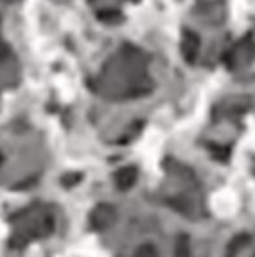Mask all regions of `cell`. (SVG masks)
Masks as SVG:
<instances>
[{"instance_id": "obj_1", "label": "cell", "mask_w": 255, "mask_h": 257, "mask_svg": "<svg viewBox=\"0 0 255 257\" xmlns=\"http://www.w3.org/2000/svg\"><path fill=\"white\" fill-rule=\"evenodd\" d=\"M115 212L106 205H99L92 214V221H94L95 228H106L113 223Z\"/></svg>"}, {"instance_id": "obj_2", "label": "cell", "mask_w": 255, "mask_h": 257, "mask_svg": "<svg viewBox=\"0 0 255 257\" xmlns=\"http://www.w3.org/2000/svg\"><path fill=\"white\" fill-rule=\"evenodd\" d=\"M135 182V169H122V171L117 173V176H115V184L119 185L120 189H128L132 187V184Z\"/></svg>"}, {"instance_id": "obj_3", "label": "cell", "mask_w": 255, "mask_h": 257, "mask_svg": "<svg viewBox=\"0 0 255 257\" xmlns=\"http://www.w3.org/2000/svg\"><path fill=\"white\" fill-rule=\"evenodd\" d=\"M135 257H155V250L151 246H141Z\"/></svg>"}]
</instances>
